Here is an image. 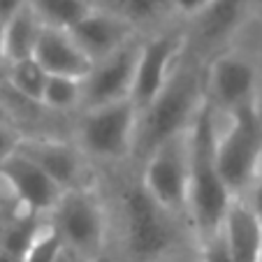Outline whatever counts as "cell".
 Here are the masks:
<instances>
[{
  "mask_svg": "<svg viewBox=\"0 0 262 262\" xmlns=\"http://www.w3.org/2000/svg\"><path fill=\"white\" fill-rule=\"evenodd\" d=\"M216 112L204 100L195 123L190 128V186H188V213L200 239L207 242L221 232L225 213L232 204L230 193L216 160Z\"/></svg>",
  "mask_w": 262,
  "mask_h": 262,
  "instance_id": "6da1fadb",
  "label": "cell"
},
{
  "mask_svg": "<svg viewBox=\"0 0 262 262\" xmlns=\"http://www.w3.org/2000/svg\"><path fill=\"white\" fill-rule=\"evenodd\" d=\"M204 84L200 72L193 65L177 68L165 84L163 93L154 100V104L139 114L135 148L144 156H151L169 137L190 130L195 123L200 107L204 104Z\"/></svg>",
  "mask_w": 262,
  "mask_h": 262,
  "instance_id": "7a4b0ae2",
  "label": "cell"
},
{
  "mask_svg": "<svg viewBox=\"0 0 262 262\" xmlns=\"http://www.w3.org/2000/svg\"><path fill=\"white\" fill-rule=\"evenodd\" d=\"M216 160L234 198H244L262 169V123L255 100L230 114L228 128L216 135Z\"/></svg>",
  "mask_w": 262,
  "mask_h": 262,
  "instance_id": "3957f363",
  "label": "cell"
},
{
  "mask_svg": "<svg viewBox=\"0 0 262 262\" xmlns=\"http://www.w3.org/2000/svg\"><path fill=\"white\" fill-rule=\"evenodd\" d=\"M172 213L156 202L144 186L125 190L123 195V228L125 251L137 262H156L172 253L174 225Z\"/></svg>",
  "mask_w": 262,
  "mask_h": 262,
  "instance_id": "277c9868",
  "label": "cell"
},
{
  "mask_svg": "<svg viewBox=\"0 0 262 262\" xmlns=\"http://www.w3.org/2000/svg\"><path fill=\"white\" fill-rule=\"evenodd\" d=\"M142 186L172 216L188 211L190 130H183L154 148L146 158Z\"/></svg>",
  "mask_w": 262,
  "mask_h": 262,
  "instance_id": "5b68a950",
  "label": "cell"
},
{
  "mask_svg": "<svg viewBox=\"0 0 262 262\" xmlns=\"http://www.w3.org/2000/svg\"><path fill=\"white\" fill-rule=\"evenodd\" d=\"M65 248L86 262H93L104 244V213L98 198L86 188H70L51 211Z\"/></svg>",
  "mask_w": 262,
  "mask_h": 262,
  "instance_id": "8992f818",
  "label": "cell"
},
{
  "mask_svg": "<svg viewBox=\"0 0 262 262\" xmlns=\"http://www.w3.org/2000/svg\"><path fill=\"white\" fill-rule=\"evenodd\" d=\"M139 109L133 100L89 109L81 119L79 137L89 154L100 158H123L135 146Z\"/></svg>",
  "mask_w": 262,
  "mask_h": 262,
  "instance_id": "52a82bcc",
  "label": "cell"
},
{
  "mask_svg": "<svg viewBox=\"0 0 262 262\" xmlns=\"http://www.w3.org/2000/svg\"><path fill=\"white\" fill-rule=\"evenodd\" d=\"M142 54V45L128 42L112 56L98 60L89 77L84 79V104L86 109L114 104L121 100H130L137 74V60Z\"/></svg>",
  "mask_w": 262,
  "mask_h": 262,
  "instance_id": "ba28073f",
  "label": "cell"
},
{
  "mask_svg": "<svg viewBox=\"0 0 262 262\" xmlns=\"http://www.w3.org/2000/svg\"><path fill=\"white\" fill-rule=\"evenodd\" d=\"M0 179L10 186L24 211L35 216L51 213L65 193L60 183H56L40 165H35L19 151H14L0 163Z\"/></svg>",
  "mask_w": 262,
  "mask_h": 262,
  "instance_id": "9c48e42d",
  "label": "cell"
},
{
  "mask_svg": "<svg viewBox=\"0 0 262 262\" xmlns=\"http://www.w3.org/2000/svg\"><path fill=\"white\" fill-rule=\"evenodd\" d=\"M181 47L183 40L179 35H160V37H154L151 42L142 45L133 95H130L139 114L146 112L154 104V100L163 93L165 84L174 72V60H177Z\"/></svg>",
  "mask_w": 262,
  "mask_h": 262,
  "instance_id": "30bf717a",
  "label": "cell"
},
{
  "mask_svg": "<svg viewBox=\"0 0 262 262\" xmlns=\"http://www.w3.org/2000/svg\"><path fill=\"white\" fill-rule=\"evenodd\" d=\"M207 100L213 112H228L255 100V70L237 56H221L213 60L207 81Z\"/></svg>",
  "mask_w": 262,
  "mask_h": 262,
  "instance_id": "8fae6325",
  "label": "cell"
},
{
  "mask_svg": "<svg viewBox=\"0 0 262 262\" xmlns=\"http://www.w3.org/2000/svg\"><path fill=\"white\" fill-rule=\"evenodd\" d=\"M130 33H133V24H128L114 12L95 10V7L86 19H81L70 30L72 40L89 56L93 65L128 45Z\"/></svg>",
  "mask_w": 262,
  "mask_h": 262,
  "instance_id": "7c38bea8",
  "label": "cell"
},
{
  "mask_svg": "<svg viewBox=\"0 0 262 262\" xmlns=\"http://www.w3.org/2000/svg\"><path fill=\"white\" fill-rule=\"evenodd\" d=\"M221 232L232 262H262V218L244 198L232 200Z\"/></svg>",
  "mask_w": 262,
  "mask_h": 262,
  "instance_id": "4fadbf2b",
  "label": "cell"
},
{
  "mask_svg": "<svg viewBox=\"0 0 262 262\" xmlns=\"http://www.w3.org/2000/svg\"><path fill=\"white\" fill-rule=\"evenodd\" d=\"M35 58L49 74L58 77H74V79H86L93 70L91 58L77 47L72 35L68 30L58 28H42L40 42L35 49Z\"/></svg>",
  "mask_w": 262,
  "mask_h": 262,
  "instance_id": "5bb4252c",
  "label": "cell"
},
{
  "mask_svg": "<svg viewBox=\"0 0 262 262\" xmlns=\"http://www.w3.org/2000/svg\"><path fill=\"white\" fill-rule=\"evenodd\" d=\"M16 151L30 158L35 165H40L65 190L77 188L81 177V160L72 146L51 139H21Z\"/></svg>",
  "mask_w": 262,
  "mask_h": 262,
  "instance_id": "9a60e30c",
  "label": "cell"
},
{
  "mask_svg": "<svg viewBox=\"0 0 262 262\" xmlns=\"http://www.w3.org/2000/svg\"><path fill=\"white\" fill-rule=\"evenodd\" d=\"M248 0H213L195 16V37L202 45H213L228 37L244 16Z\"/></svg>",
  "mask_w": 262,
  "mask_h": 262,
  "instance_id": "2e32d148",
  "label": "cell"
},
{
  "mask_svg": "<svg viewBox=\"0 0 262 262\" xmlns=\"http://www.w3.org/2000/svg\"><path fill=\"white\" fill-rule=\"evenodd\" d=\"M42 21L33 10L24 7L12 21L5 24V63H19L26 58H35V49L42 35Z\"/></svg>",
  "mask_w": 262,
  "mask_h": 262,
  "instance_id": "e0dca14e",
  "label": "cell"
},
{
  "mask_svg": "<svg viewBox=\"0 0 262 262\" xmlns=\"http://www.w3.org/2000/svg\"><path fill=\"white\" fill-rule=\"evenodd\" d=\"M28 5L42 21V26L68 33L93 12L89 0H30Z\"/></svg>",
  "mask_w": 262,
  "mask_h": 262,
  "instance_id": "ac0fdd59",
  "label": "cell"
},
{
  "mask_svg": "<svg viewBox=\"0 0 262 262\" xmlns=\"http://www.w3.org/2000/svg\"><path fill=\"white\" fill-rule=\"evenodd\" d=\"M7 81L26 100L42 104L47 81H49V72L37 63V58H26L19 60V63L7 65Z\"/></svg>",
  "mask_w": 262,
  "mask_h": 262,
  "instance_id": "d6986e66",
  "label": "cell"
},
{
  "mask_svg": "<svg viewBox=\"0 0 262 262\" xmlns=\"http://www.w3.org/2000/svg\"><path fill=\"white\" fill-rule=\"evenodd\" d=\"M42 225L45 223H40V216H35V213H26V216L16 218L5 230H0V248L24 260Z\"/></svg>",
  "mask_w": 262,
  "mask_h": 262,
  "instance_id": "ffe728a7",
  "label": "cell"
},
{
  "mask_svg": "<svg viewBox=\"0 0 262 262\" xmlns=\"http://www.w3.org/2000/svg\"><path fill=\"white\" fill-rule=\"evenodd\" d=\"M79 100H84V79L49 74L45 98H42V107L56 109V112H65V109L74 107Z\"/></svg>",
  "mask_w": 262,
  "mask_h": 262,
  "instance_id": "44dd1931",
  "label": "cell"
},
{
  "mask_svg": "<svg viewBox=\"0 0 262 262\" xmlns=\"http://www.w3.org/2000/svg\"><path fill=\"white\" fill-rule=\"evenodd\" d=\"M174 0H109V10L128 24H148L167 14Z\"/></svg>",
  "mask_w": 262,
  "mask_h": 262,
  "instance_id": "7402d4cb",
  "label": "cell"
},
{
  "mask_svg": "<svg viewBox=\"0 0 262 262\" xmlns=\"http://www.w3.org/2000/svg\"><path fill=\"white\" fill-rule=\"evenodd\" d=\"M65 251V244L60 239L58 230L54 228V223H45L30 244L28 253L24 255V262H56L58 255Z\"/></svg>",
  "mask_w": 262,
  "mask_h": 262,
  "instance_id": "603a6c76",
  "label": "cell"
},
{
  "mask_svg": "<svg viewBox=\"0 0 262 262\" xmlns=\"http://www.w3.org/2000/svg\"><path fill=\"white\" fill-rule=\"evenodd\" d=\"M200 255H202V262H232V255H230L228 244L223 239V232L202 242V253Z\"/></svg>",
  "mask_w": 262,
  "mask_h": 262,
  "instance_id": "cb8c5ba5",
  "label": "cell"
},
{
  "mask_svg": "<svg viewBox=\"0 0 262 262\" xmlns=\"http://www.w3.org/2000/svg\"><path fill=\"white\" fill-rule=\"evenodd\" d=\"M21 144V137L12 130V125H0V163L7 158V156H12L19 148Z\"/></svg>",
  "mask_w": 262,
  "mask_h": 262,
  "instance_id": "d4e9b609",
  "label": "cell"
},
{
  "mask_svg": "<svg viewBox=\"0 0 262 262\" xmlns=\"http://www.w3.org/2000/svg\"><path fill=\"white\" fill-rule=\"evenodd\" d=\"M244 200H246L248 204H251V209L257 213V216L262 218V169L257 172L255 181L251 183V188L246 190V195H244Z\"/></svg>",
  "mask_w": 262,
  "mask_h": 262,
  "instance_id": "484cf974",
  "label": "cell"
},
{
  "mask_svg": "<svg viewBox=\"0 0 262 262\" xmlns=\"http://www.w3.org/2000/svg\"><path fill=\"white\" fill-rule=\"evenodd\" d=\"M28 3L30 0H0V21L3 24L12 21L24 7H28Z\"/></svg>",
  "mask_w": 262,
  "mask_h": 262,
  "instance_id": "4316f807",
  "label": "cell"
},
{
  "mask_svg": "<svg viewBox=\"0 0 262 262\" xmlns=\"http://www.w3.org/2000/svg\"><path fill=\"white\" fill-rule=\"evenodd\" d=\"M213 0H174V7L183 14H190V16H198L202 10H207L211 5Z\"/></svg>",
  "mask_w": 262,
  "mask_h": 262,
  "instance_id": "83f0119b",
  "label": "cell"
},
{
  "mask_svg": "<svg viewBox=\"0 0 262 262\" xmlns=\"http://www.w3.org/2000/svg\"><path fill=\"white\" fill-rule=\"evenodd\" d=\"M156 262H202V255H179V253H169V255L160 257Z\"/></svg>",
  "mask_w": 262,
  "mask_h": 262,
  "instance_id": "f1b7e54d",
  "label": "cell"
},
{
  "mask_svg": "<svg viewBox=\"0 0 262 262\" xmlns=\"http://www.w3.org/2000/svg\"><path fill=\"white\" fill-rule=\"evenodd\" d=\"M56 262H86V260H81L77 253H72L70 248H65V251L58 255V260H56Z\"/></svg>",
  "mask_w": 262,
  "mask_h": 262,
  "instance_id": "f546056e",
  "label": "cell"
},
{
  "mask_svg": "<svg viewBox=\"0 0 262 262\" xmlns=\"http://www.w3.org/2000/svg\"><path fill=\"white\" fill-rule=\"evenodd\" d=\"M0 63H5V24L0 21Z\"/></svg>",
  "mask_w": 262,
  "mask_h": 262,
  "instance_id": "4dcf8cb0",
  "label": "cell"
},
{
  "mask_svg": "<svg viewBox=\"0 0 262 262\" xmlns=\"http://www.w3.org/2000/svg\"><path fill=\"white\" fill-rule=\"evenodd\" d=\"M255 112H257V119H260V123H262V86H260V91H255Z\"/></svg>",
  "mask_w": 262,
  "mask_h": 262,
  "instance_id": "1f68e13d",
  "label": "cell"
},
{
  "mask_svg": "<svg viewBox=\"0 0 262 262\" xmlns=\"http://www.w3.org/2000/svg\"><path fill=\"white\" fill-rule=\"evenodd\" d=\"M0 262H24L21 257H16V255H12V253H7V251H3L0 248Z\"/></svg>",
  "mask_w": 262,
  "mask_h": 262,
  "instance_id": "d6a6232c",
  "label": "cell"
},
{
  "mask_svg": "<svg viewBox=\"0 0 262 262\" xmlns=\"http://www.w3.org/2000/svg\"><path fill=\"white\" fill-rule=\"evenodd\" d=\"M10 121H12V116L7 114V109H5V104L0 102V125H10Z\"/></svg>",
  "mask_w": 262,
  "mask_h": 262,
  "instance_id": "836d02e7",
  "label": "cell"
}]
</instances>
